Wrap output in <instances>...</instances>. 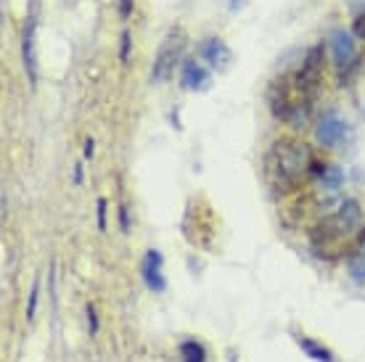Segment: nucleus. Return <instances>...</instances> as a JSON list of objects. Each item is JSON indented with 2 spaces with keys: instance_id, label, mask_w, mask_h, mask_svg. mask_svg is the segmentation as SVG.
<instances>
[{
  "instance_id": "obj_1",
  "label": "nucleus",
  "mask_w": 365,
  "mask_h": 362,
  "mask_svg": "<svg viewBox=\"0 0 365 362\" xmlns=\"http://www.w3.org/2000/svg\"><path fill=\"white\" fill-rule=\"evenodd\" d=\"M365 212L360 201L344 199L329 217H323L310 230V244L320 254V259H336L344 254L347 244H357V249L365 244Z\"/></svg>"
},
{
  "instance_id": "obj_2",
  "label": "nucleus",
  "mask_w": 365,
  "mask_h": 362,
  "mask_svg": "<svg viewBox=\"0 0 365 362\" xmlns=\"http://www.w3.org/2000/svg\"><path fill=\"white\" fill-rule=\"evenodd\" d=\"M312 151L307 143H302L299 138H281L270 145L265 156V175L275 190H292L297 188L307 175H310Z\"/></svg>"
},
{
  "instance_id": "obj_3",
  "label": "nucleus",
  "mask_w": 365,
  "mask_h": 362,
  "mask_svg": "<svg viewBox=\"0 0 365 362\" xmlns=\"http://www.w3.org/2000/svg\"><path fill=\"white\" fill-rule=\"evenodd\" d=\"M320 77H323V46L312 48L310 53L304 56V61L299 63L297 74L292 77L294 93L304 100H312L320 88Z\"/></svg>"
},
{
  "instance_id": "obj_4",
  "label": "nucleus",
  "mask_w": 365,
  "mask_h": 362,
  "mask_svg": "<svg viewBox=\"0 0 365 362\" xmlns=\"http://www.w3.org/2000/svg\"><path fill=\"white\" fill-rule=\"evenodd\" d=\"M182 48H185V29L173 27L165 37H162V46H159V51H156L154 69H151V80L162 82L175 72Z\"/></svg>"
},
{
  "instance_id": "obj_5",
  "label": "nucleus",
  "mask_w": 365,
  "mask_h": 362,
  "mask_svg": "<svg viewBox=\"0 0 365 362\" xmlns=\"http://www.w3.org/2000/svg\"><path fill=\"white\" fill-rule=\"evenodd\" d=\"M331 56H334V66L339 74L349 72L357 61H360V51H357L355 35L347 29H336L331 35Z\"/></svg>"
},
{
  "instance_id": "obj_6",
  "label": "nucleus",
  "mask_w": 365,
  "mask_h": 362,
  "mask_svg": "<svg viewBox=\"0 0 365 362\" xmlns=\"http://www.w3.org/2000/svg\"><path fill=\"white\" fill-rule=\"evenodd\" d=\"M347 135V122L339 117V111H326L323 117L318 119V125H315V138H318V143L323 148H334L344 140Z\"/></svg>"
},
{
  "instance_id": "obj_7",
  "label": "nucleus",
  "mask_w": 365,
  "mask_h": 362,
  "mask_svg": "<svg viewBox=\"0 0 365 362\" xmlns=\"http://www.w3.org/2000/svg\"><path fill=\"white\" fill-rule=\"evenodd\" d=\"M32 3V14L24 27L21 37V56H24V69H27L29 80L37 82V56H35V29H37V11H40V0H29Z\"/></svg>"
},
{
  "instance_id": "obj_8",
  "label": "nucleus",
  "mask_w": 365,
  "mask_h": 362,
  "mask_svg": "<svg viewBox=\"0 0 365 362\" xmlns=\"http://www.w3.org/2000/svg\"><path fill=\"white\" fill-rule=\"evenodd\" d=\"M162 264H165V259H162V254L156 252V249L146 252V257H143V264H140V272H143V281H146V286L151 291H165L167 289Z\"/></svg>"
},
{
  "instance_id": "obj_9",
  "label": "nucleus",
  "mask_w": 365,
  "mask_h": 362,
  "mask_svg": "<svg viewBox=\"0 0 365 362\" xmlns=\"http://www.w3.org/2000/svg\"><path fill=\"white\" fill-rule=\"evenodd\" d=\"M201 58L210 63V66H215V69H228L230 61H233L230 48L220 37H210V40L201 43Z\"/></svg>"
},
{
  "instance_id": "obj_10",
  "label": "nucleus",
  "mask_w": 365,
  "mask_h": 362,
  "mask_svg": "<svg viewBox=\"0 0 365 362\" xmlns=\"http://www.w3.org/2000/svg\"><path fill=\"white\" fill-rule=\"evenodd\" d=\"M180 82L185 90H207L210 88V72L196 61H185L180 69Z\"/></svg>"
},
{
  "instance_id": "obj_11",
  "label": "nucleus",
  "mask_w": 365,
  "mask_h": 362,
  "mask_svg": "<svg viewBox=\"0 0 365 362\" xmlns=\"http://www.w3.org/2000/svg\"><path fill=\"white\" fill-rule=\"evenodd\" d=\"M299 349L307 354V357H312L315 362H336V357H334L326 346L318 344L315 338H307V336H302V338H299Z\"/></svg>"
},
{
  "instance_id": "obj_12",
  "label": "nucleus",
  "mask_w": 365,
  "mask_h": 362,
  "mask_svg": "<svg viewBox=\"0 0 365 362\" xmlns=\"http://www.w3.org/2000/svg\"><path fill=\"white\" fill-rule=\"evenodd\" d=\"M180 357L182 362H207V349L196 338H185L180 341Z\"/></svg>"
},
{
  "instance_id": "obj_13",
  "label": "nucleus",
  "mask_w": 365,
  "mask_h": 362,
  "mask_svg": "<svg viewBox=\"0 0 365 362\" xmlns=\"http://www.w3.org/2000/svg\"><path fill=\"white\" fill-rule=\"evenodd\" d=\"M347 267H349V275H352V281L363 286V283H365V244L360 246V249H357L352 257H349Z\"/></svg>"
},
{
  "instance_id": "obj_14",
  "label": "nucleus",
  "mask_w": 365,
  "mask_h": 362,
  "mask_svg": "<svg viewBox=\"0 0 365 362\" xmlns=\"http://www.w3.org/2000/svg\"><path fill=\"white\" fill-rule=\"evenodd\" d=\"M318 177L329 190H336L339 185H341V180H344V177H341V170H339V167H334V164H323V170H320Z\"/></svg>"
},
{
  "instance_id": "obj_15",
  "label": "nucleus",
  "mask_w": 365,
  "mask_h": 362,
  "mask_svg": "<svg viewBox=\"0 0 365 362\" xmlns=\"http://www.w3.org/2000/svg\"><path fill=\"white\" fill-rule=\"evenodd\" d=\"M130 51H133V37H130V29H125L122 37H119V58H122V63L130 61Z\"/></svg>"
},
{
  "instance_id": "obj_16",
  "label": "nucleus",
  "mask_w": 365,
  "mask_h": 362,
  "mask_svg": "<svg viewBox=\"0 0 365 362\" xmlns=\"http://www.w3.org/2000/svg\"><path fill=\"white\" fill-rule=\"evenodd\" d=\"M37 301H40V283L32 286V294H29V304H27V320L32 323L37 315Z\"/></svg>"
},
{
  "instance_id": "obj_17",
  "label": "nucleus",
  "mask_w": 365,
  "mask_h": 362,
  "mask_svg": "<svg viewBox=\"0 0 365 362\" xmlns=\"http://www.w3.org/2000/svg\"><path fill=\"white\" fill-rule=\"evenodd\" d=\"M88 331H91L93 336L98 333V315H96V307H93V304H88Z\"/></svg>"
},
{
  "instance_id": "obj_18",
  "label": "nucleus",
  "mask_w": 365,
  "mask_h": 362,
  "mask_svg": "<svg viewBox=\"0 0 365 362\" xmlns=\"http://www.w3.org/2000/svg\"><path fill=\"white\" fill-rule=\"evenodd\" d=\"M352 35L360 37V40H365V14L355 16V24H352Z\"/></svg>"
},
{
  "instance_id": "obj_19",
  "label": "nucleus",
  "mask_w": 365,
  "mask_h": 362,
  "mask_svg": "<svg viewBox=\"0 0 365 362\" xmlns=\"http://www.w3.org/2000/svg\"><path fill=\"white\" fill-rule=\"evenodd\" d=\"M98 230H106V199H98Z\"/></svg>"
},
{
  "instance_id": "obj_20",
  "label": "nucleus",
  "mask_w": 365,
  "mask_h": 362,
  "mask_svg": "<svg viewBox=\"0 0 365 362\" xmlns=\"http://www.w3.org/2000/svg\"><path fill=\"white\" fill-rule=\"evenodd\" d=\"M119 225H122L125 233L130 230V214H128V207H125V204H119Z\"/></svg>"
},
{
  "instance_id": "obj_21",
  "label": "nucleus",
  "mask_w": 365,
  "mask_h": 362,
  "mask_svg": "<svg viewBox=\"0 0 365 362\" xmlns=\"http://www.w3.org/2000/svg\"><path fill=\"white\" fill-rule=\"evenodd\" d=\"M119 3V14H122V19H128L130 14H133V0H117Z\"/></svg>"
},
{
  "instance_id": "obj_22",
  "label": "nucleus",
  "mask_w": 365,
  "mask_h": 362,
  "mask_svg": "<svg viewBox=\"0 0 365 362\" xmlns=\"http://www.w3.org/2000/svg\"><path fill=\"white\" fill-rule=\"evenodd\" d=\"M85 159H93V156H96V143H93L91 138H88V140H85Z\"/></svg>"
},
{
  "instance_id": "obj_23",
  "label": "nucleus",
  "mask_w": 365,
  "mask_h": 362,
  "mask_svg": "<svg viewBox=\"0 0 365 362\" xmlns=\"http://www.w3.org/2000/svg\"><path fill=\"white\" fill-rule=\"evenodd\" d=\"M238 6H244V0H230V3H228V9H230V11H236Z\"/></svg>"
}]
</instances>
